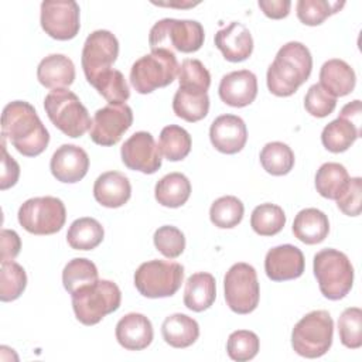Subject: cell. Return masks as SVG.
I'll list each match as a JSON object with an SVG mask.
<instances>
[{
  "mask_svg": "<svg viewBox=\"0 0 362 362\" xmlns=\"http://www.w3.org/2000/svg\"><path fill=\"white\" fill-rule=\"evenodd\" d=\"M103 236V226L99 223V221L90 216L75 219L66 232L68 245L75 250L95 249L102 243Z\"/></svg>",
  "mask_w": 362,
  "mask_h": 362,
  "instance_id": "31",
  "label": "cell"
},
{
  "mask_svg": "<svg viewBox=\"0 0 362 362\" xmlns=\"http://www.w3.org/2000/svg\"><path fill=\"white\" fill-rule=\"evenodd\" d=\"M245 214L242 201L233 195H225L214 201L209 209L211 222L221 229H230L240 223Z\"/></svg>",
  "mask_w": 362,
  "mask_h": 362,
  "instance_id": "37",
  "label": "cell"
},
{
  "mask_svg": "<svg viewBox=\"0 0 362 362\" xmlns=\"http://www.w3.org/2000/svg\"><path fill=\"white\" fill-rule=\"evenodd\" d=\"M314 276L328 300H341L352 288L354 267L348 256L337 249H322L314 256Z\"/></svg>",
  "mask_w": 362,
  "mask_h": 362,
  "instance_id": "4",
  "label": "cell"
},
{
  "mask_svg": "<svg viewBox=\"0 0 362 362\" xmlns=\"http://www.w3.org/2000/svg\"><path fill=\"white\" fill-rule=\"evenodd\" d=\"M1 137L25 157L40 156L49 143V133L33 105L14 100L1 113Z\"/></svg>",
  "mask_w": 362,
  "mask_h": 362,
  "instance_id": "1",
  "label": "cell"
},
{
  "mask_svg": "<svg viewBox=\"0 0 362 362\" xmlns=\"http://www.w3.org/2000/svg\"><path fill=\"white\" fill-rule=\"evenodd\" d=\"M184 267L170 260H148L141 263L134 273V286L147 298L174 296L181 287Z\"/></svg>",
  "mask_w": 362,
  "mask_h": 362,
  "instance_id": "9",
  "label": "cell"
},
{
  "mask_svg": "<svg viewBox=\"0 0 362 362\" xmlns=\"http://www.w3.org/2000/svg\"><path fill=\"white\" fill-rule=\"evenodd\" d=\"M123 164L133 171L154 174L161 167V153L148 132H136L122 146Z\"/></svg>",
  "mask_w": 362,
  "mask_h": 362,
  "instance_id": "16",
  "label": "cell"
},
{
  "mask_svg": "<svg viewBox=\"0 0 362 362\" xmlns=\"http://www.w3.org/2000/svg\"><path fill=\"white\" fill-rule=\"evenodd\" d=\"M27 286V274L16 262H1L0 269V300L3 303L17 300Z\"/></svg>",
  "mask_w": 362,
  "mask_h": 362,
  "instance_id": "38",
  "label": "cell"
},
{
  "mask_svg": "<svg viewBox=\"0 0 362 362\" xmlns=\"http://www.w3.org/2000/svg\"><path fill=\"white\" fill-rule=\"evenodd\" d=\"M191 144L189 133L181 126L168 124L160 133L158 148L168 161L184 160L191 151Z\"/></svg>",
  "mask_w": 362,
  "mask_h": 362,
  "instance_id": "33",
  "label": "cell"
},
{
  "mask_svg": "<svg viewBox=\"0 0 362 362\" xmlns=\"http://www.w3.org/2000/svg\"><path fill=\"white\" fill-rule=\"evenodd\" d=\"M335 106L337 98L329 95L320 83L311 85L304 96V107L314 117H325L331 115Z\"/></svg>",
  "mask_w": 362,
  "mask_h": 362,
  "instance_id": "45",
  "label": "cell"
},
{
  "mask_svg": "<svg viewBox=\"0 0 362 362\" xmlns=\"http://www.w3.org/2000/svg\"><path fill=\"white\" fill-rule=\"evenodd\" d=\"M175 116L194 123L204 119L209 110V98L206 92L178 88L173 99Z\"/></svg>",
  "mask_w": 362,
  "mask_h": 362,
  "instance_id": "30",
  "label": "cell"
},
{
  "mask_svg": "<svg viewBox=\"0 0 362 362\" xmlns=\"http://www.w3.org/2000/svg\"><path fill=\"white\" fill-rule=\"evenodd\" d=\"M311 69L310 49L298 41H290L277 51L267 69V88L276 96H291L310 78Z\"/></svg>",
  "mask_w": 362,
  "mask_h": 362,
  "instance_id": "2",
  "label": "cell"
},
{
  "mask_svg": "<svg viewBox=\"0 0 362 362\" xmlns=\"http://www.w3.org/2000/svg\"><path fill=\"white\" fill-rule=\"evenodd\" d=\"M44 109L51 123L68 137H81L90 129L92 119L88 109L66 88L51 90L44 99Z\"/></svg>",
  "mask_w": 362,
  "mask_h": 362,
  "instance_id": "5",
  "label": "cell"
},
{
  "mask_svg": "<svg viewBox=\"0 0 362 362\" xmlns=\"http://www.w3.org/2000/svg\"><path fill=\"white\" fill-rule=\"evenodd\" d=\"M119 55V41L107 30L90 33L82 49V68L86 81L92 85L102 74L110 71V66Z\"/></svg>",
  "mask_w": 362,
  "mask_h": 362,
  "instance_id": "12",
  "label": "cell"
},
{
  "mask_svg": "<svg viewBox=\"0 0 362 362\" xmlns=\"http://www.w3.org/2000/svg\"><path fill=\"white\" fill-rule=\"evenodd\" d=\"M191 195V182L181 173H170L157 181L154 197L157 202L167 208L182 206Z\"/></svg>",
  "mask_w": 362,
  "mask_h": 362,
  "instance_id": "29",
  "label": "cell"
},
{
  "mask_svg": "<svg viewBox=\"0 0 362 362\" xmlns=\"http://www.w3.org/2000/svg\"><path fill=\"white\" fill-rule=\"evenodd\" d=\"M215 45L223 58L230 62L247 59L253 51V38L249 28L238 21L221 28L215 34Z\"/></svg>",
  "mask_w": 362,
  "mask_h": 362,
  "instance_id": "21",
  "label": "cell"
},
{
  "mask_svg": "<svg viewBox=\"0 0 362 362\" xmlns=\"http://www.w3.org/2000/svg\"><path fill=\"white\" fill-rule=\"evenodd\" d=\"M304 255L294 245H280L272 247L264 257V272L273 281L298 279L304 273Z\"/></svg>",
  "mask_w": 362,
  "mask_h": 362,
  "instance_id": "17",
  "label": "cell"
},
{
  "mask_svg": "<svg viewBox=\"0 0 362 362\" xmlns=\"http://www.w3.org/2000/svg\"><path fill=\"white\" fill-rule=\"evenodd\" d=\"M116 339L129 351H141L153 341L151 321L140 313H129L116 324Z\"/></svg>",
  "mask_w": 362,
  "mask_h": 362,
  "instance_id": "22",
  "label": "cell"
},
{
  "mask_svg": "<svg viewBox=\"0 0 362 362\" xmlns=\"http://www.w3.org/2000/svg\"><path fill=\"white\" fill-rule=\"evenodd\" d=\"M20 165L18 163L7 153L6 139L1 137V174H0V189L4 191L18 181Z\"/></svg>",
  "mask_w": 362,
  "mask_h": 362,
  "instance_id": "47",
  "label": "cell"
},
{
  "mask_svg": "<svg viewBox=\"0 0 362 362\" xmlns=\"http://www.w3.org/2000/svg\"><path fill=\"white\" fill-rule=\"evenodd\" d=\"M334 321L328 311L314 310L305 314L291 331V346L304 358H320L332 345Z\"/></svg>",
  "mask_w": 362,
  "mask_h": 362,
  "instance_id": "6",
  "label": "cell"
},
{
  "mask_svg": "<svg viewBox=\"0 0 362 362\" xmlns=\"http://www.w3.org/2000/svg\"><path fill=\"white\" fill-rule=\"evenodd\" d=\"M225 301L236 314H249L256 310L260 298L257 273L247 263H235L223 277Z\"/></svg>",
  "mask_w": 362,
  "mask_h": 362,
  "instance_id": "11",
  "label": "cell"
},
{
  "mask_svg": "<svg viewBox=\"0 0 362 362\" xmlns=\"http://www.w3.org/2000/svg\"><path fill=\"white\" fill-rule=\"evenodd\" d=\"M92 86L98 90V93L105 98L109 103L117 105L124 103L130 98L129 85L123 76V74L117 69H110L102 74Z\"/></svg>",
  "mask_w": 362,
  "mask_h": 362,
  "instance_id": "40",
  "label": "cell"
},
{
  "mask_svg": "<svg viewBox=\"0 0 362 362\" xmlns=\"http://www.w3.org/2000/svg\"><path fill=\"white\" fill-rule=\"evenodd\" d=\"M355 83V71L345 61L334 58L322 64L320 69V85L334 98L349 95Z\"/></svg>",
  "mask_w": 362,
  "mask_h": 362,
  "instance_id": "25",
  "label": "cell"
},
{
  "mask_svg": "<svg viewBox=\"0 0 362 362\" xmlns=\"http://www.w3.org/2000/svg\"><path fill=\"white\" fill-rule=\"evenodd\" d=\"M49 170L57 181L74 184L81 181L89 170L88 153L75 144H62L49 161Z\"/></svg>",
  "mask_w": 362,
  "mask_h": 362,
  "instance_id": "18",
  "label": "cell"
},
{
  "mask_svg": "<svg viewBox=\"0 0 362 362\" xmlns=\"http://www.w3.org/2000/svg\"><path fill=\"white\" fill-rule=\"evenodd\" d=\"M156 249L168 259L178 257L185 249V236L184 233L171 225L160 226L153 236Z\"/></svg>",
  "mask_w": 362,
  "mask_h": 362,
  "instance_id": "44",
  "label": "cell"
},
{
  "mask_svg": "<svg viewBox=\"0 0 362 362\" xmlns=\"http://www.w3.org/2000/svg\"><path fill=\"white\" fill-rule=\"evenodd\" d=\"M216 298V281L211 273L199 272L188 277L184 290V304L188 310L201 313L208 310Z\"/></svg>",
  "mask_w": 362,
  "mask_h": 362,
  "instance_id": "27",
  "label": "cell"
},
{
  "mask_svg": "<svg viewBox=\"0 0 362 362\" xmlns=\"http://www.w3.org/2000/svg\"><path fill=\"white\" fill-rule=\"evenodd\" d=\"M286 225V214L276 204H260L250 215V226L260 236L277 235Z\"/></svg>",
  "mask_w": 362,
  "mask_h": 362,
  "instance_id": "34",
  "label": "cell"
},
{
  "mask_svg": "<svg viewBox=\"0 0 362 362\" xmlns=\"http://www.w3.org/2000/svg\"><path fill=\"white\" fill-rule=\"evenodd\" d=\"M71 296L75 317L83 325L98 324L103 317L116 311L122 303L120 288L110 280H98L78 288Z\"/></svg>",
  "mask_w": 362,
  "mask_h": 362,
  "instance_id": "3",
  "label": "cell"
},
{
  "mask_svg": "<svg viewBox=\"0 0 362 362\" xmlns=\"http://www.w3.org/2000/svg\"><path fill=\"white\" fill-rule=\"evenodd\" d=\"M329 232L328 216L317 208L301 209L293 222L294 236L305 245L321 243Z\"/></svg>",
  "mask_w": 362,
  "mask_h": 362,
  "instance_id": "26",
  "label": "cell"
},
{
  "mask_svg": "<svg viewBox=\"0 0 362 362\" xmlns=\"http://www.w3.org/2000/svg\"><path fill=\"white\" fill-rule=\"evenodd\" d=\"M345 1L328 0H298L296 10L298 20L305 25H320L325 18L338 13Z\"/></svg>",
  "mask_w": 362,
  "mask_h": 362,
  "instance_id": "39",
  "label": "cell"
},
{
  "mask_svg": "<svg viewBox=\"0 0 362 362\" xmlns=\"http://www.w3.org/2000/svg\"><path fill=\"white\" fill-rule=\"evenodd\" d=\"M361 115L362 113L358 103H346L339 116L322 129V146L331 153L346 151L361 136Z\"/></svg>",
  "mask_w": 362,
  "mask_h": 362,
  "instance_id": "15",
  "label": "cell"
},
{
  "mask_svg": "<svg viewBox=\"0 0 362 362\" xmlns=\"http://www.w3.org/2000/svg\"><path fill=\"white\" fill-rule=\"evenodd\" d=\"M362 180L361 177L349 178L344 192L337 198V205L348 216H358L361 214Z\"/></svg>",
  "mask_w": 362,
  "mask_h": 362,
  "instance_id": "46",
  "label": "cell"
},
{
  "mask_svg": "<svg viewBox=\"0 0 362 362\" xmlns=\"http://www.w3.org/2000/svg\"><path fill=\"white\" fill-rule=\"evenodd\" d=\"M260 164L272 175H286L294 167L293 150L281 141L267 143L260 151Z\"/></svg>",
  "mask_w": 362,
  "mask_h": 362,
  "instance_id": "35",
  "label": "cell"
},
{
  "mask_svg": "<svg viewBox=\"0 0 362 362\" xmlns=\"http://www.w3.org/2000/svg\"><path fill=\"white\" fill-rule=\"evenodd\" d=\"M133 123L132 107L126 103H109L95 112L89 136L99 146H115Z\"/></svg>",
  "mask_w": 362,
  "mask_h": 362,
  "instance_id": "13",
  "label": "cell"
},
{
  "mask_svg": "<svg viewBox=\"0 0 362 362\" xmlns=\"http://www.w3.org/2000/svg\"><path fill=\"white\" fill-rule=\"evenodd\" d=\"M37 79L48 89H64L75 79V65L64 54H51L38 64Z\"/></svg>",
  "mask_w": 362,
  "mask_h": 362,
  "instance_id": "24",
  "label": "cell"
},
{
  "mask_svg": "<svg viewBox=\"0 0 362 362\" xmlns=\"http://www.w3.org/2000/svg\"><path fill=\"white\" fill-rule=\"evenodd\" d=\"M209 139L218 151L223 154H236L247 141V129L239 116L221 115L211 124Z\"/></svg>",
  "mask_w": 362,
  "mask_h": 362,
  "instance_id": "19",
  "label": "cell"
},
{
  "mask_svg": "<svg viewBox=\"0 0 362 362\" xmlns=\"http://www.w3.org/2000/svg\"><path fill=\"white\" fill-rule=\"evenodd\" d=\"M178 61L173 51L153 49L139 58L130 69V83L136 92L146 95L164 88L178 76Z\"/></svg>",
  "mask_w": 362,
  "mask_h": 362,
  "instance_id": "7",
  "label": "cell"
},
{
  "mask_svg": "<svg viewBox=\"0 0 362 362\" xmlns=\"http://www.w3.org/2000/svg\"><path fill=\"white\" fill-rule=\"evenodd\" d=\"M180 88L206 92L211 85V74L199 59L187 58L178 69Z\"/></svg>",
  "mask_w": 362,
  "mask_h": 362,
  "instance_id": "43",
  "label": "cell"
},
{
  "mask_svg": "<svg viewBox=\"0 0 362 362\" xmlns=\"http://www.w3.org/2000/svg\"><path fill=\"white\" fill-rule=\"evenodd\" d=\"M98 280V269L95 263L85 257H75L69 260L62 270V284L69 294L83 286L93 284Z\"/></svg>",
  "mask_w": 362,
  "mask_h": 362,
  "instance_id": "36",
  "label": "cell"
},
{
  "mask_svg": "<svg viewBox=\"0 0 362 362\" xmlns=\"http://www.w3.org/2000/svg\"><path fill=\"white\" fill-rule=\"evenodd\" d=\"M260 348L259 337L249 329L233 331L226 342V352L230 359L245 362L253 359Z\"/></svg>",
  "mask_w": 362,
  "mask_h": 362,
  "instance_id": "42",
  "label": "cell"
},
{
  "mask_svg": "<svg viewBox=\"0 0 362 362\" xmlns=\"http://www.w3.org/2000/svg\"><path fill=\"white\" fill-rule=\"evenodd\" d=\"M204 40V27L195 20L163 18L151 27L148 34V44L151 51L175 49L189 54L198 51L202 47Z\"/></svg>",
  "mask_w": 362,
  "mask_h": 362,
  "instance_id": "8",
  "label": "cell"
},
{
  "mask_svg": "<svg viewBox=\"0 0 362 362\" xmlns=\"http://www.w3.org/2000/svg\"><path fill=\"white\" fill-rule=\"evenodd\" d=\"M21 249V240L16 230H1V262H11L17 257Z\"/></svg>",
  "mask_w": 362,
  "mask_h": 362,
  "instance_id": "48",
  "label": "cell"
},
{
  "mask_svg": "<svg viewBox=\"0 0 362 362\" xmlns=\"http://www.w3.org/2000/svg\"><path fill=\"white\" fill-rule=\"evenodd\" d=\"M338 334L344 346L358 349L362 345V310L348 307L338 320Z\"/></svg>",
  "mask_w": 362,
  "mask_h": 362,
  "instance_id": "41",
  "label": "cell"
},
{
  "mask_svg": "<svg viewBox=\"0 0 362 362\" xmlns=\"http://www.w3.org/2000/svg\"><path fill=\"white\" fill-rule=\"evenodd\" d=\"M218 92L223 103L232 107H245L257 96V78L249 69L229 72L222 76Z\"/></svg>",
  "mask_w": 362,
  "mask_h": 362,
  "instance_id": "20",
  "label": "cell"
},
{
  "mask_svg": "<svg viewBox=\"0 0 362 362\" xmlns=\"http://www.w3.org/2000/svg\"><path fill=\"white\" fill-rule=\"evenodd\" d=\"M259 7L267 16L273 20H280L288 16L291 1L290 0H259Z\"/></svg>",
  "mask_w": 362,
  "mask_h": 362,
  "instance_id": "49",
  "label": "cell"
},
{
  "mask_svg": "<svg viewBox=\"0 0 362 362\" xmlns=\"http://www.w3.org/2000/svg\"><path fill=\"white\" fill-rule=\"evenodd\" d=\"M17 218L18 223L33 235H52L62 229L66 209L57 197H35L20 206Z\"/></svg>",
  "mask_w": 362,
  "mask_h": 362,
  "instance_id": "10",
  "label": "cell"
},
{
  "mask_svg": "<svg viewBox=\"0 0 362 362\" xmlns=\"http://www.w3.org/2000/svg\"><path fill=\"white\" fill-rule=\"evenodd\" d=\"M79 11V4L76 1L45 0L41 3V27L51 38L59 41L72 40L81 28Z\"/></svg>",
  "mask_w": 362,
  "mask_h": 362,
  "instance_id": "14",
  "label": "cell"
},
{
  "mask_svg": "<svg viewBox=\"0 0 362 362\" xmlns=\"http://www.w3.org/2000/svg\"><path fill=\"white\" fill-rule=\"evenodd\" d=\"M349 181L346 168L339 163H324L315 174L317 192L328 199H335L344 192Z\"/></svg>",
  "mask_w": 362,
  "mask_h": 362,
  "instance_id": "32",
  "label": "cell"
},
{
  "mask_svg": "<svg viewBox=\"0 0 362 362\" xmlns=\"http://www.w3.org/2000/svg\"><path fill=\"white\" fill-rule=\"evenodd\" d=\"M161 335L173 348H188L198 339L199 325L194 318L175 313L163 321Z\"/></svg>",
  "mask_w": 362,
  "mask_h": 362,
  "instance_id": "28",
  "label": "cell"
},
{
  "mask_svg": "<svg viewBox=\"0 0 362 362\" xmlns=\"http://www.w3.org/2000/svg\"><path fill=\"white\" fill-rule=\"evenodd\" d=\"M132 195L129 178L119 171H106L100 174L93 184L95 199L106 208H119L124 205Z\"/></svg>",
  "mask_w": 362,
  "mask_h": 362,
  "instance_id": "23",
  "label": "cell"
}]
</instances>
